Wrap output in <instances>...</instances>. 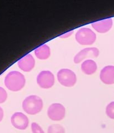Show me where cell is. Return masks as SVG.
<instances>
[{"label":"cell","instance_id":"6da1fadb","mask_svg":"<svg viewBox=\"0 0 114 133\" xmlns=\"http://www.w3.org/2000/svg\"><path fill=\"white\" fill-rule=\"evenodd\" d=\"M26 79L24 75L17 71H11L6 75L5 84L6 88L12 91H18L24 87Z\"/></svg>","mask_w":114,"mask_h":133},{"label":"cell","instance_id":"7a4b0ae2","mask_svg":"<svg viewBox=\"0 0 114 133\" xmlns=\"http://www.w3.org/2000/svg\"><path fill=\"white\" fill-rule=\"evenodd\" d=\"M22 108L27 114L36 115L40 112L43 108L42 100L37 95H30L23 100Z\"/></svg>","mask_w":114,"mask_h":133},{"label":"cell","instance_id":"3957f363","mask_svg":"<svg viewBox=\"0 0 114 133\" xmlns=\"http://www.w3.org/2000/svg\"><path fill=\"white\" fill-rule=\"evenodd\" d=\"M75 38L76 41L80 45H91L96 41V35L90 29L84 27L77 31Z\"/></svg>","mask_w":114,"mask_h":133},{"label":"cell","instance_id":"277c9868","mask_svg":"<svg viewBox=\"0 0 114 133\" xmlns=\"http://www.w3.org/2000/svg\"><path fill=\"white\" fill-rule=\"evenodd\" d=\"M57 77L60 84L66 87H72L76 83V74L72 70L68 69H62L59 70Z\"/></svg>","mask_w":114,"mask_h":133},{"label":"cell","instance_id":"5b68a950","mask_svg":"<svg viewBox=\"0 0 114 133\" xmlns=\"http://www.w3.org/2000/svg\"><path fill=\"white\" fill-rule=\"evenodd\" d=\"M37 83L42 89H50L55 83L54 75L50 71H42L37 76Z\"/></svg>","mask_w":114,"mask_h":133},{"label":"cell","instance_id":"8992f818","mask_svg":"<svg viewBox=\"0 0 114 133\" xmlns=\"http://www.w3.org/2000/svg\"><path fill=\"white\" fill-rule=\"evenodd\" d=\"M66 109L60 103H53L49 107L48 110L49 118L53 121H60L65 118Z\"/></svg>","mask_w":114,"mask_h":133},{"label":"cell","instance_id":"52a82bcc","mask_svg":"<svg viewBox=\"0 0 114 133\" xmlns=\"http://www.w3.org/2000/svg\"><path fill=\"white\" fill-rule=\"evenodd\" d=\"M11 124L19 130H25L28 127L29 120L27 116L21 112H16L12 115L11 118Z\"/></svg>","mask_w":114,"mask_h":133},{"label":"cell","instance_id":"ba28073f","mask_svg":"<svg viewBox=\"0 0 114 133\" xmlns=\"http://www.w3.org/2000/svg\"><path fill=\"white\" fill-rule=\"evenodd\" d=\"M100 53L99 49L96 48H87L82 49L74 57L73 61L75 64H79L86 58H95L98 57Z\"/></svg>","mask_w":114,"mask_h":133},{"label":"cell","instance_id":"9c48e42d","mask_svg":"<svg viewBox=\"0 0 114 133\" xmlns=\"http://www.w3.org/2000/svg\"><path fill=\"white\" fill-rule=\"evenodd\" d=\"M100 78L103 83L107 85L114 84V66H105L101 70Z\"/></svg>","mask_w":114,"mask_h":133},{"label":"cell","instance_id":"30bf717a","mask_svg":"<svg viewBox=\"0 0 114 133\" xmlns=\"http://www.w3.org/2000/svg\"><path fill=\"white\" fill-rule=\"evenodd\" d=\"M19 68L25 72H30L35 66V60L32 55L27 54L18 61Z\"/></svg>","mask_w":114,"mask_h":133},{"label":"cell","instance_id":"8fae6325","mask_svg":"<svg viewBox=\"0 0 114 133\" xmlns=\"http://www.w3.org/2000/svg\"><path fill=\"white\" fill-rule=\"evenodd\" d=\"M112 23V18H109L92 23L91 26L97 32L103 34L108 32L111 29Z\"/></svg>","mask_w":114,"mask_h":133},{"label":"cell","instance_id":"7c38bea8","mask_svg":"<svg viewBox=\"0 0 114 133\" xmlns=\"http://www.w3.org/2000/svg\"><path fill=\"white\" fill-rule=\"evenodd\" d=\"M81 69L82 71L86 75H90L95 73L97 69V66L95 61L88 59L82 62Z\"/></svg>","mask_w":114,"mask_h":133},{"label":"cell","instance_id":"4fadbf2b","mask_svg":"<svg viewBox=\"0 0 114 133\" xmlns=\"http://www.w3.org/2000/svg\"><path fill=\"white\" fill-rule=\"evenodd\" d=\"M35 56L40 60H46L50 57L51 50L50 47L46 44L42 45L35 50Z\"/></svg>","mask_w":114,"mask_h":133},{"label":"cell","instance_id":"5bb4252c","mask_svg":"<svg viewBox=\"0 0 114 133\" xmlns=\"http://www.w3.org/2000/svg\"><path fill=\"white\" fill-rule=\"evenodd\" d=\"M48 133H65V129L60 124H53L49 127Z\"/></svg>","mask_w":114,"mask_h":133},{"label":"cell","instance_id":"9a60e30c","mask_svg":"<svg viewBox=\"0 0 114 133\" xmlns=\"http://www.w3.org/2000/svg\"><path fill=\"white\" fill-rule=\"evenodd\" d=\"M106 114L110 118L114 119V101L108 105L106 108Z\"/></svg>","mask_w":114,"mask_h":133},{"label":"cell","instance_id":"2e32d148","mask_svg":"<svg viewBox=\"0 0 114 133\" xmlns=\"http://www.w3.org/2000/svg\"><path fill=\"white\" fill-rule=\"evenodd\" d=\"M31 129L32 133H45L41 127L36 123H32L31 124Z\"/></svg>","mask_w":114,"mask_h":133},{"label":"cell","instance_id":"e0dca14e","mask_svg":"<svg viewBox=\"0 0 114 133\" xmlns=\"http://www.w3.org/2000/svg\"><path fill=\"white\" fill-rule=\"evenodd\" d=\"M7 98V94L3 88L0 87V104L5 102Z\"/></svg>","mask_w":114,"mask_h":133},{"label":"cell","instance_id":"ac0fdd59","mask_svg":"<svg viewBox=\"0 0 114 133\" xmlns=\"http://www.w3.org/2000/svg\"><path fill=\"white\" fill-rule=\"evenodd\" d=\"M73 32V31H69V32H68L66 33H65L64 34H62L61 35H60V38H68V37L71 36Z\"/></svg>","mask_w":114,"mask_h":133},{"label":"cell","instance_id":"d6986e66","mask_svg":"<svg viewBox=\"0 0 114 133\" xmlns=\"http://www.w3.org/2000/svg\"><path fill=\"white\" fill-rule=\"evenodd\" d=\"M3 115H4V113H3V109L1 107H0V122H1L3 119Z\"/></svg>","mask_w":114,"mask_h":133}]
</instances>
